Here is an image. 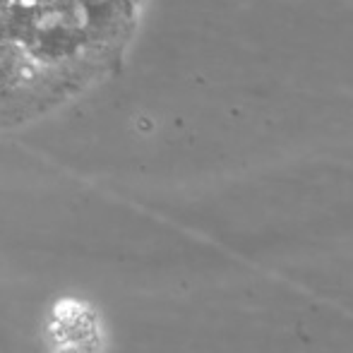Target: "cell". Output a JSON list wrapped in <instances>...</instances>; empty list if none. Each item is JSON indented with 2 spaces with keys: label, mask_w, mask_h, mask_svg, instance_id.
Here are the masks:
<instances>
[{
  "label": "cell",
  "mask_w": 353,
  "mask_h": 353,
  "mask_svg": "<svg viewBox=\"0 0 353 353\" xmlns=\"http://www.w3.org/2000/svg\"><path fill=\"white\" fill-rule=\"evenodd\" d=\"M87 14V24L92 34H101L116 24L121 14V0H74Z\"/></svg>",
  "instance_id": "cell-2"
},
{
  "label": "cell",
  "mask_w": 353,
  "mask_h": 353,
  "mask_svg": "<svg viewBox=\"0 0 353 353\" xmlns=\"http://www.w3.org/2000/svg\"><path fill=\"white\" fill-rule=\"evenodd\" d=\"M63 353H74V351H63Z\"/></svg>",
  "instance_id": "cell-4"
},
{
  "label": "cell",
  "mask_w": 353,
  "mask_h": 353,
  "mask_svg": "<svg viewBox=\"0 0 353 353\" xmlns=\"http://www.w3.org/2000/svg\"><path fill=\"white\" fill-rule=\"evenodd\" d=\"M27 3H37V0H27Z\"/></svg>",
  "instance_id": "cell-3"
},
{
  "label": "cell",
  "mask_w": 353,
  "mask_h": 353,
  "mask_svg": "<svg viewBox=\"0 0 353 353\" xmlns=\"http://www.w3.org/2000/svg\"><path fill=\"white\" fill-rule=\"evenodd\" d=\"M27 3V0H24ZM87 14L74 0H37L27 3L19 43L41 63H61L79 53L92 39Z\"/></svg>",
  "instance_id": "cell-1"
}]
</instances>
